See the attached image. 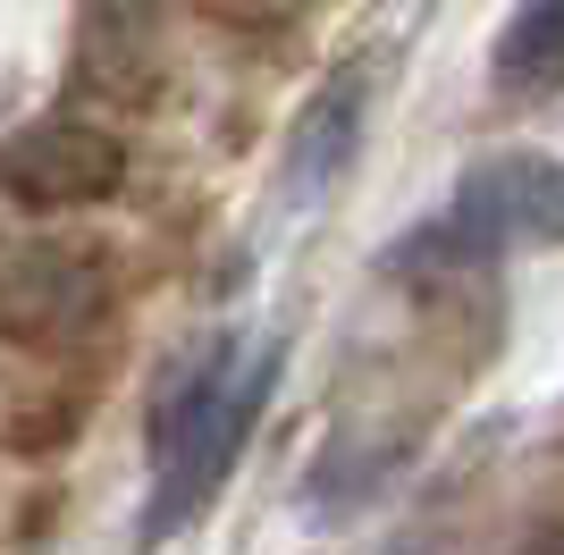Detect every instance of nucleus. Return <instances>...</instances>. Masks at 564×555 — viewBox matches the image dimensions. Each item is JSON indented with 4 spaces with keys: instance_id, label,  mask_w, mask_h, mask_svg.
Wrapping results in <instances>:
<instances>
[{
    "instance_id": "39448f33",
    "label": "nucleus",
    "mask_w": 564,
    "mask_h": 555,
    "mask_svg": "<svg viewBox=\"0 0 564 555\" xmlns=\"http://www.w3.org/2000/svg\"><path fill=\"white\" fill-rule=\"evenodd\" d=\"M497 92L514 101H540V92H564V0H522L514 25L497 34Z\"/></svg>"
},
{
    "instance_id": "f03ea898",
    "label": "nucleus",
    "mask_w": 564,
    "mask_h": 555,
    "mask_svg": "<svg viewBox=\"0 0 564 555\" xmlns=\"http://www.w3.org/2000/svg\"><path fill=\"white\" fill-rule=\"evenodd\" d=\"M497 244H564V161H540V152L480 161L455 185V203L397 244L388 270H471Z\"/></svg>"
},
{
    "instance_id": "f257e3e1",
    "label": "nucleus",
    "mask_w": 564,
    "mask_h": 555,
    "mask_svg": "<svg viewBox=\"0 0 564 555\" xmlns=\"http://www.w3.org/2000/svg\"><path fill=\"white\" fill-rule=\"evenodd\" d=\"M279 388V353H236L212 346L203 362L177 370V388L152 413V455H161V488H152V531H177L212 505V488L228 480V463L245 455L261 404Z\"/></svg>"
},
{
    "instance_id": "20e7f679",
    "label": "nucleus",
    "mask_w": 564,
    "mask_h": 555,
    "mask_svg": "<svg viewBox=\"0 0 564 555\" xmlns=\"http://www.w3.org/2000/svg\"><path fill=\"white\" fill-rule=\"evenodd\" d=\"M362 68H337L329 85H321V101L304 110V127H295V152H286V168H295V194L304 203H321L337 185V168L354 161V135H362Z\"/></svg>"
},
{
    "instance_id": "7ed1b4c3",
    "label": "nucleus",
    "mask_w": 564,
    "mask_h": 555,
    "mask_svg": "<svg viewBox=\"0 0 564 555\" xmlns=\"http://www.w3.org/2000/svg\"><path fill=\"white\" fill-rule=\"evenodd\" d=\"M127 185V152L110 127L59 118V127H25L18 143H0V194L25 210H85L110 203Z\"/></svg>"
}]
</instances>
